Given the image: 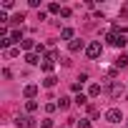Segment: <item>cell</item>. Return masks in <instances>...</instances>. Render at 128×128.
I'll use <instances>...</instances> for the list:
<instances>
[{
    "label": "cell",
    "mask_w": 128,
    "mask_h": 128,
    "mask_svg": "<svg viewBox=\"0 0 128 128\" xmlns=\"http://www.w3.org/2000/svg\"><path fill=\"white\" fill-rule=\"evenodd\" d=\"M40 128H53V118H45V120H40Z\"/></svg>",
    "instance_id": "44dd1931"
},
{
    "label": "cell",
    "mask_w": 128,
    "mask_h": 128,
    "mask_svg": "<svg viewBox=\"0 0 128 128\" xmlns=\"http://www.w3.org/2000/svg\"><path fill=\"white\" fill-rule=\"evenodd\" d=\"M55 83H58V78H55V76H45V80H43V86H45V88H53Z\"/></svg>",
    "instance_id": "7c38bea8"
},
{
    "label": "cell",
    "mask_w": 128,
    "mask_h": 128,
    "mask_svg": "<svg viewBox=\"0 0 128 128\" xmlns=\"http://www.w3.org/2000/svg\"><path fill=\"white\" fill-rule=\"evenodd\" d=\"M10 40H18V43H23L25 38H23V33H20V30H13V33H10Z\"/></svg>",
    "instance_id": "9a60e30c"
},
{
    "label": "cell",
    "mask_w": 128,
    "mask_h": 128,
    "mask_svg": "<svg viewBox=\"0 0 128 128\" xmlns=\"http://www.w3.org/2000/svg\"><path fill=\"white\" fill-rule=\"evenodd\" d=\"M40 68H43V70H45V73L50 76V73H53V68H55V63H53V60H45V58H43V63H40Z\"/></svg>",
    "instance_id": "30bf717a"
},
{
    "label": "cell",
    "mask_w": 128,
    "mask_h": 128,
    "mask_svg": "<svg viewBox=\"0 0 128 128\" xmlns=\"http://www.w3.org/2000/svg\"><path fill=\"white\" fill-rule=\"evenodd\" d=\"M106 90H108V96H110V98H120L126 88H123V83L113 80V83H108V86H106Z\"/></svg>",
    "instance_id": "7a4b0ae2"
},
{
    "label": "cell",
    "mask_w": 128,
    "mask_h": 128,
    "mask_svg": "<svg viewBox=\"0 0 128 128\" xmlns=\"http://www.w3.org/2000/svg\"><path fill=\"white\" fill-rule=\"evenodd\" d=\"M100 53H103V45H100L98 40H93V43H88V45H86V55H88L90 60L100 58Z\"/></svg>",
    "instance_id": "6da1fadb"
},
{
    "label": "cell",
    "mask_w": 128,
    "mask_h": 128,
    "mask_svg": "<svg viewBox=\"0 0 128 128\" xmlns=\"http://www.w3.org/2000/svg\"><path fill=\"white\" fill-rule=\"evenodd\" d=\"M78 128H90V120H88V118H83V120H78Z\"/></svg>",
    "instance_id": "7402d4cb"
},
{
    "label": "cell",
    "mask_w": 128,
    "mask_h": 128,
    "mask_svg": "<svg viewBox=\"0 0 128 128\" xmlns=\"http://www.w3.org/2000/svg\"><path fill=\"white\" fill-rule=\"evenodd\" d=\"M23 93H25V98H28V100H33V98L38 96V86H35V83H30V86H25V90H23Z\"/></svg>",
    "instance_id": "5b68a950"
},
{
    "label": "cell",
    "mask_w": 128,
    "mask_h": 128,
    "mask_svg": "<svg viewBox=\"0 0 128 128\" xmlns=\"http://www.w3.org/2000/svg\"><path fill=\"white\" fill-rule=\"evenodd\" d=\"M15 128H35V123H33L30 116H18L15 118Z\"/></svg>",
    "instance_id": "277c9868"
},
{
    "label": "cell",
    "mask_w": 128,
    "mask_h": 128,
    "mask_svg": "<svg viewBox=\"0 0 128 128\" xmlns=\"http://www.w3.org/2000/svg\"><path fill=\"white\" fill-rule=\"evenodd\" d=\"M73 35H76L73 28H63V30H60V38H63V40H73Z\"/></svg>",
    "instance_id": "8fae6325"
},
{
    "label": "cell",
    "mask_w": 128,
    "mask_h": 128,
    "mask_svg": "<svg viewBox=\"0 0 128 128\" xmlns=\"http://www.w3.org/2000/svg\"><path fill=\"white\" fill-rule=\"evenodd\" d=\"M100 93H103V88H100V86H98V83H93V86H90V88H88V98H98V96H100Z\"/></svg>",
    "instance_id": "52a82bcc"
},
{
    "label": "cell",
    "mask_w": 128,
    "mask_h": 128,
    "mask_svg": "<svg viewBox=\"0 0 128 128\" xmlns=\"http://www.w3.org/2000/svg\"><path fill=\"white\" fill-rule=\"evenodd\" d=\"M25 63H28V66H38V63H40V55H38V53H28V55H25Z\"/></svg>",
    "instance_id": "ba28073f"
},
{
    "label": "cell",
    "mask_w": 128,
    "mask_h": 128,
    "mask_svg": "<svg viewBox=\"0 0 128 128\" xmlns=\"http://www.w3.org/2000/svg\"><path fill=\"white\" fill-rule=\"evenodd\" d=\"M20 48H23V50H28V53H30V50H33V48H38V45H35V40H33V38H25V40H23V43H20Z\"/></svg>",
    "instance_id": "9c48e42d"
},
{
    "label": "cell",
    "mask_w": 128,
    "mask_h": 128,
    "mask_svg": "<svg viewBox=\"0 0 128 128\" xmlns=\"http://www.w3.org/2000/svg\"><path fill=\"white\" fill-rule=\"evenodd\" d=\"M45 110H48V113H55V110H58V103H45Z\"/></svg>",
    "instance_id": "ffe728a7"
},
{
    "label": "cell",
    "mask_w": 128,
    "mask_h": 128,
    "mask_svg": "<svg viewBox=\"0 0 128 128\" xmlns=\"http://www.w3.org/2000/svg\"><path fill=\"white\" fill-rule=\"evenodd\" d=\"M73 100H76V106H86V103H88V96H83V93H78V96H76Z\"/></svg>",
    "instance_id": "5bb4252c"
},
{
    "label": "cell",
    "mask_w": 128,
    "mask_h": 128,
    "mask_svg": "<svg viewBox=\"0 0 128 128\" xmlns=\"http://www.w3.org/2000/svg\"><path fill=\"white\" fill-rule=\"evenodd\" d=\"M55 58H58V53H55V50H50V53L45 55V60H53V63H55Z\"/></svg>",
    "instance_id": "cb8c5ba5"
},
{
    "label": "cell",
    "mask_w": 128,
    "mask_h": 128,
    "mask_svg": "<svg viewBox=\"0 0 128 128\" xmlns=\"http://www.w3.org/2000/svg\"><path fill=\"white\" fill-rule=\"evenodd\" d=\"M60 10H63V8H60L58 3H50V5H48V13H60Z\"/></svg>",
    "instance_id": "ac0fdd59"
},
{
    "label": "cell",
    "mask_w": 128,
    "mask_h": 128,
    "mask_svg": "<svg viewBox=\"0 0 128 128\" xmlns=\"http://www.w3.org/2000/svg\"><path fill=\"white\" fill-rule=\"evenodd\" d=\"M68 106H70V98H60V100H58V108H63V110H66Z\"/></svg>",
    "instance_id": "e0dca14e"
},
{
    "label": "cell",
    "mask_w": 128,
    "mask_h": 128,
    "mask_svg": "<svg viewBox=\"0 0 128 128\" xmlns=\"http://www.w3.org/2000/svg\"><path fill=\"white\" fill-rule=\"evenodd\" d=\"M83 45H86L83 40H70V43H68V50H70V53H78V50H83Z\"/></svg>",
    "instance_id": "8992f818"
},
{
    "label": "cell",
    "mask_w": 128,
    "mask_h": 128,
    "mask_svg": "<svg viewBox=\"0 0 128 128\" xmlns=\"http://www.w3.org/2000/svg\"><path fill=\"white\" fill-rule=\"evenodd\" d=\"M116 66H118V68H126V66H128V55H118V58H116Z\"/></svg>",
    "instance_id": "4fadbf2b"
},
{
    "label": "cell",
    "mask_w": 128,
    "mask_h": 128,
    "mask_svg": "<svg viewBox=\"0 0 128 128\" xmlns=\"http://www.w3.org/2000/svg\"><path fill=\"white\" fill-rule=\"evenodd\" d=\"M23 20H25V15H23V13H18V15H13V23H23Z\"/></svg>",
    "instance_id": "603a6c76"
},
{
    "label": "cell",
    "mask_w": 128,
    "mask_h": 128,
    "mask_svg": "<svg viewBox=\"0 0 128 128\" xmlns=\"http://www.w3.org/2000/svg\"><path fill=\"white\" fill-rule=\"evenodd\" d=\"M25 110H28V113H35V110H38V103H35V100H28V103H25Z\"/></svg>",
    "instance_id": "2e32d148"
},
{
    "label": "cell",
    "mask_w": 128,
    "mask_h": 128,
    "mask_svg": "<svg viewBox=\"0 0 128 128\" xmlns=\"http://www.w3.org/2000/svg\"><path fill=\"white\" fill-rule=\"evenodd\" d=\"M106 120H108V123H120V120H123L120 108H108V110H106Z\"/></svg>",
    "instance_id": "3957f363"
},
{
    "label": "cell",
    "mask_w": 128,
    "mask_h": 128,
    "mask_svg": "<svg viewBox=\"0 0 128 128\" xmlns=\"http://www.w3.org/2000/svg\"><path fill=\"white\" fill-rule=\"evenodd\" d=\"M5 55H8V58H18V55H20V48H10Z\"/></svg>",
    "instance_id": "d6986e66"
}]
</instances>
